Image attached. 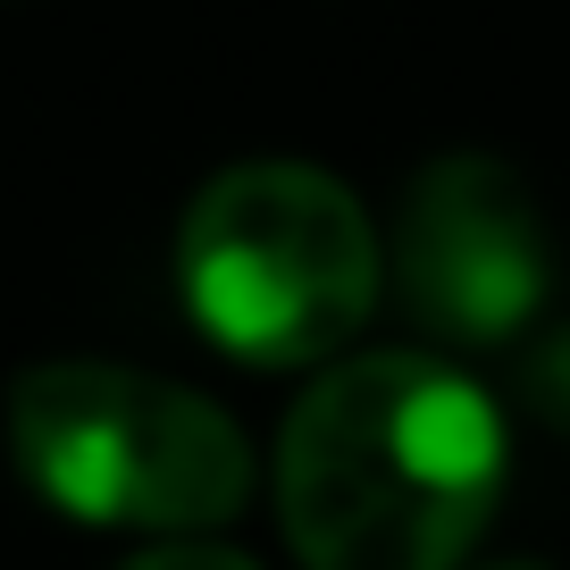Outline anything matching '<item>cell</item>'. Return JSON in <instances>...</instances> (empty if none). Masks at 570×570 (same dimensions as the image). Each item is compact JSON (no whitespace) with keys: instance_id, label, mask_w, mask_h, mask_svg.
Returning a JSON list of instances; mask_svg holds the SVG:
<instances>
[{"instance_id":"277c9868","label":"cell","mask_w":570,"mask_h":570,"mask_svg":"<svg viewBox=\"0 0 570 570\" xmlns=\"http://www.w3.org/2000/svg\"><path fill=\"white\" fill-rule=\"evenodd\" d=\"M553 235L537 194L487 151H445L403 185L394 294L436 344H512L546 311Z\"/></svg>"},{"instance_id":"7a4b0ae2","label":"cell","mask_w":570,"mask_h":570,"mask_svg":"<svg viewBox=\"0 0 570 570\" xmlns=\"http://www.w3.org/2000/svg\"><path fill=\"white\" fill-rule=\"evenodd\" d=\"M377 227L353 185L303 160L218 168L177 227V294L252 370H303L377 311Z\"/></svg>"},{"instance_id":"6da1fadb","label":"cell","mask_w":570,"mask_h":570,"mask_svg":"<svg viewBox=\"0 0 570 570\" xmlns=\"http://www.w3.org/2000/svg\"><path fill=\"white\" fill-rule=\"evenodd\" d=\"M503 495V420L436 353H353L285 411L277 520L303 570H453Z\"/></svg>"},{"instance_id":"52a82bcc","label":"cell","mask_w":570,"mask_h":570,"mask_svg":"<svg viewBox=\"0 0 570 570\" xmlns=\"http://www.w3.org/2000/svg\"><path fill=\"white\" fill-rule=\"evenodd\" d=\"M495 570H546V562H495Z\"/></svg>"},{"instance_id":"5b68a950","label":"cell","mask_w":570,"mask_h":570,"mask_svg":"<svg viewBox=\"0 0 570 570\" xmlns=\"http://www.w3.org/2000/svg\"><path fill=\"white\" fill-rule=\"evenodd\" d=\"M520 403H529V420H546V428L570 436V320L546 327V336L520 353Z\"/></svg>"},{"instance_id":"3957f363","label":"cell","mask_w":570,"mask_h":570,"mask_svg":"<svg viewBox=\"0 0 570 570\" xmlns=\"http://www.w3.org/2000/svg\"><path fill=\"white\" fill-rule=\"evenodd\" d=\"M9 453L76 520L218 529L252 495V445L210 394L118 361H35L9 386Z\"/></svg>"},{"instance_id":"8992f818","label":"cell","mask_w":570,"mask_h":570,"mask_svg":"<svg viewBox=\"0 0 570 570\" xmlns=\"http://www.w3.org/2000/svg\"><path fill=\"white\" fill-rule=\"evenodd\" d=\"M118 570H261V562L235 553V546H218V537H160V546L126 553Z\"/></svg>"}]
</instances>
